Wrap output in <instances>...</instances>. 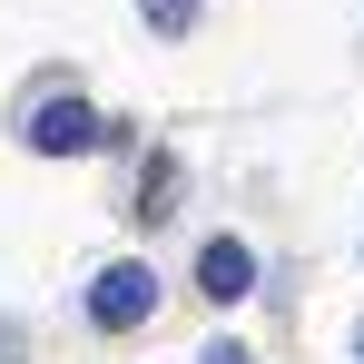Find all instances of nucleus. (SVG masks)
I'll use <instances>...</instances> for the list:
<instances>
[{
  "mask_svg": "<svg viewBox=\"0 0 364 364\" xmlns=\"http://www.w3.org/2000/svg\"><path fill=\"white\" fill-rule=\"evenodd\" d=\"M138 10H148L158 40H187V30H197V0H138Z\"/></svg>",
  "mask_w": 364,
  "mask_h": 364,
  "instance_id": "20e7f679",
  "label": "nucleus"
},
{
  "mask_svg": "<svg viewBox=\"0 0 364 364\" xmlns=\"http://www.w3.org/2000/svg\"><path fill=\"white\" fill-rule=\"evenodd\" d=\"M148 315H158V276H148V266H99V286H89V325L128 335V325H148Z\"/></svg>",
  "mask_w": 364,
  "mask_h": 364,
  "instance_id": "f03ea898",
  "label": "nucleus"
},
{
  "mask_svg": "<svg viewBox=\"0 0 364 364\" xmlns=\"http://www.w3.org/2000/svg\"><path fill=\"white\" fill-rule=\"evenodd\" d=\"M20 138L40 158H89V148H109V119L89 99H40V109H20Z\"/></svg>",
  "mask_w": 364,
  "mask_h": 364,
  "instance_id": "f257e3e1",
  "label": "nucleus"
},
{
  "mask_svg": "<svg viewBox=\"0 0 364 364\" xmlns=\"http://www.w3.org/2000/svg\"><path fill=\"white\" fill-rule=\"evenodd\" d=\"M197 364H256V355H246V345H207Z\"/></svg>",
  "mask_w": 364,
  "mask_h": 364,
  "instance_id": "39448f33",
  "label": "nucleus"
},
{
  "mask_svg": "<svg viewBox=\"0 0 364 364\" xmlns=\"http://www.w3.org/2000/svg\"><path fill=\"white\" fill-rule=\"evenodd\" d=\"M197 296H217V305L256 296V256H246V237H207V256H197Z\"/></svg>",
  "mask_w": 364,
  "mask_h": 364,
  "instance_id": "7ed1b4c3",
  "label": "nucleus"
}]
</instances>
